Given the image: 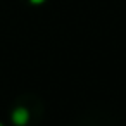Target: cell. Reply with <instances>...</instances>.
Masks as SVG:
<instances>
[{
  "label": "cell",
  "instance_id": "6da1fadb",
  "mask_svg": "<svg viewBox=\"0 0 126 126\" xmlns=\"http://www.w3.org/2000/svg\"><path fill=\"white\" fill-rule=\"evenodd\" d=\"M12 123L16 124V126H24V124H28V121H30V112H28V109H24V107H17V109H14L12 110Z\"/></svg>",
  "mask_w": 126,
  "mask_h": 126
},
{
  "label": "cell",
  "instance_id": "7a4b0ae2",
  "mask_svg": "<svg viewBox=\"0 0 126 126\" xmlns=\"http://www.w3.org/2000/svg\"><path fill=\"white\" fill-rule=\"evenodd\" d=\"M45 2V0H30V4H33V5H42Z\"/></svg>",
  "mask_w": 126,
  "mask_h": 126
},
{
  "label": "cell",
  "instance_id": "3957f363",
  "mask_svg": "<svg viewBox=\"0 0 126 126\" xmlns=\"http://www.w3.org/2000/svg\"><path fill=\"white\" fill-rule=\"evenodd\" d=\"M0 126H4V124H2V123H0Z\"/></svg>",
  "mask_w": 126,
  "mask_h": 126
}]
</instances>
